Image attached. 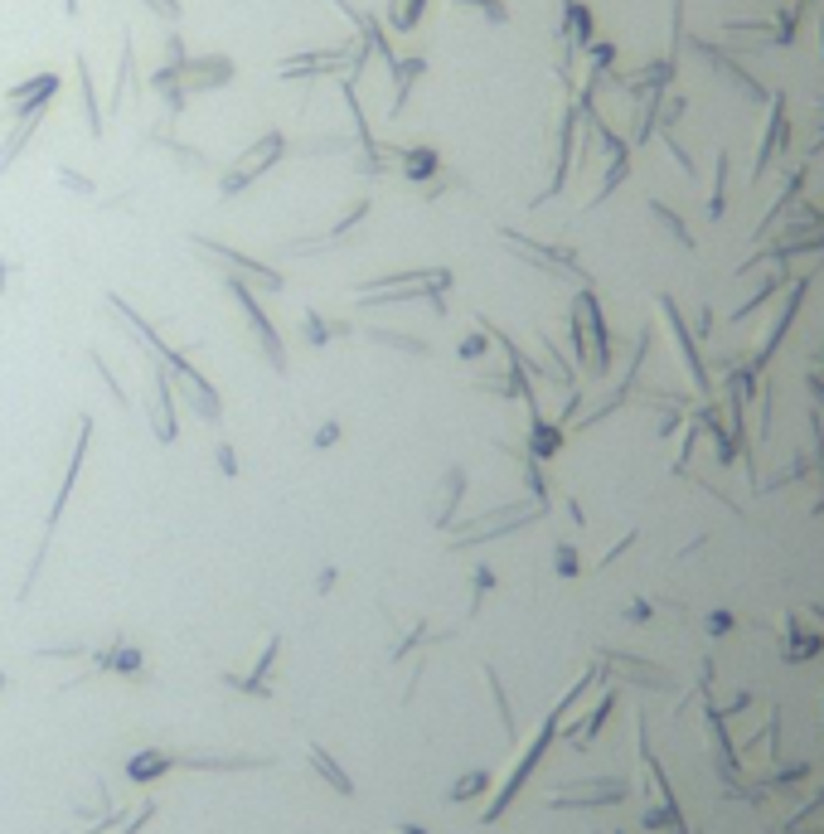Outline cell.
Instances as JSON below:
<instances>
[{
	"mask_svg": "<svg viewBox=\"0 0 824 834\" xmlns=\"http://www.w3.org/2000/svg\"><path fill=\"white\" fill-rule=\"evenodd\" d=\"M393 834H427L422 825H403V830H393Z\"/></svg>",
	"mask_w": 824,
	"mask_h": 834,
	"instance_id": "obj_29",
	"label": "cell"
},
{
	"mask_svg": "<svg viewBox=\"0 0 824 834\" xmlns=\"http://www.w3.org/2000/svg\"><path fill=\"white\" fill-rule=\"evenodd\" d=\"M194 253L214 257L228 277H238V282H248V287H262V291H282V272H272V267H262L257 257L238 253V248H228V243H214V238H190Z\"/></svg>",
	"mask_w": 824,
	"mask_h": 834,
	"instance_id": "obj_2",
	"label": "cell"
},
{
	"mask_svg": "<svg viewBox=\"0 0 824 834\" xmlns=\"http://www.w3.org/2000/svg\"><path fill=\"white\" fill-rule=\"evenodd\" d=\"M398 161H403V175H408L412 185H427V180L442 170V161H437V151H432V146H412V151H398Z\"/></svg>",
	"mask_w": 824,
	"mask_h": 834,
	"instance_id": "obj_12",
	"label": "cell"
},
{
	"mask_svg": "<svg viewBox=\"0 0 824 834\" xmlns=\"http://www.w3.org/2000/svg\"><path fill=\"white\" fill-rule=\"evenodd\" d=\"M219 466H223V471H228V476L238 471V461H233V447H219Z\"/></svg>",
	"mask_w": 824,
	"mask_h": 834,
	"instance_id": "obj_26",
	"label": "cell"
},
{
	"mask_svg": "<svg viewBox=\"0 0 824 834\" xmlns=\"http://www.w3.org/2000/svg\"><path fill=\"white\" fill-rule=\"evenodd\" d=\"M422 5H427V0H398V5H393V30H412L417 15H422Z\"/></svg>",
	"mask_w": 824,
	"mask_h": 834,
	"instance_id": "obj_21",
	"label": "cell"
},
{
	"mask_svg": "<svg viewBox=\"0 0 824 834\" xmlns=\"http://www.w3.org/2000/svg\"><path fill=\"white\" fill-rule=\"evenodd\" d=\"M59 93V78L54 73H34V78H25L20 88H10L5 93V112L20 122V117H30V112H49V97Z\"/></svg>",
	"mask_w": 824,
	"mask_h": 834,
	"instance_id": "obj_6",
	"label": "cell"
},
{
	"mask_svg": "<svg viewBox=\"0 0 824 834\" xmlns=\"http://www.w3.org/2000/svg\"><path fill=\"white\" fill-rule=\"evenodd\" d=\"M5 689H10V679H5V674H0V694H5Z\"/></svg>",
	"mask_w": 824,
	"mask_h": 834,
	"instance_id": "obj_31",
	"label": "cell"
},
{
	"mask_svg": "<svg viewBox=\"0 0 824 834\" xmlns=\"http://www.w3.org/2000/svg\"><path fill=\"white\" fill-rule=\"evenodd\" d=\"M539 514V505H514V510H495L485 514V519H476V524H466V534L456 539L451 548H466V544H480V539H495L500 529H514V524H529Z\"/></svg>",
	"mask_w": 824,
	"mask_h": 834,
	"instance_id": "obj_9",
	"label": "cell"
},
{
	"mask_svg": "<svg viewBox=\"0 0 824 834\" xmlns=\"http://www.w3.org/2000/svg\"><path fill=\"white\" fill-rule=\"evenodd\" d=\"M451 287L446 267H422V272H398V277H379L359 287V306H403V301H432V311H446V301H437V291Z\"/></svg>",
	"mask_w": 824,
	"mask_h": 834,
	"instance_id": "obj_1",
	"label": "cell"
},
{
	"mask_svg": "<svg viewBox=\"0 0 824 834\" xmlns=\"http://www.w3.org/2000/svg\"><path fill=\"white\" fill-rule=\"evenodd\" d=\"M88 437H93V417H83V422H78V442H73V456H68V471H64V481H59V495H54V505H49V529H54V524H59V514L68 510L73 481H78V471H83V456H88Z\"/></svg>",
	"mask_w": 824,
	"mask_h": 834,
	"instance_id": "obj_10",
	"label": "cell"
},
{
	"mask_svg": "<svg viewBox=\"0 0 824 834\" xmlns=\"http://www.w3.org/2000/svg\"><path fill=\"white\" fill-rule=\"evenodd\" d=\"M476 354H485V340H480V335H466V340H461V359H476Z\"/></svg>",
	"mask_w": 824,
	"mask_h": 834,
	"instance_id": "obj_24",
	"label": "cell"
},
{
	"mask_svg": "<svg viewBox=\"0 0 824 834\" xmlns=\"http://www.w3.org/2000/svg\"><path fill=\"white\" fill-rule=\"evenodd\" d=\"M461 490H466V471H461V466H451V471L442 476V490H437V495H442V505H437V514H432V524H437V529L451 524V510H456Z\"/></svg>",
	"mask_w": 824,
	"mask_h": 834,
	"instance_id": "obj_13",
	"label": "cell"
},
{
	"mask_svg": "<svg viewBox=\"0 0 824 834\" xmlns=\"http://www.w3.org/2000/svg\"><path fill=\"white\" fill-rule=\"evenodd\" d=\"M151 427H156V437L160 442H175V403H170V374H165V364H156L151 359Z\"/></svg>",
	"mask_w": 824,
	"mask_h": 834,
	"instance_id": "obj_8",
	"label": "cell"
},
{
	"mask_svg": "<svg viewBox=\"0 0 824 834\" xmlns=\"http://www.w3.org/2000/svg\"><path fill=\"white\" fill-rule=\"evenodd\" d=\"M151 815H156V801H141L136 810H131V820H122V825H117V834H136L141 825H146V820H151Z\"/></svg>",
	"mask_w": 824,
	"mask_h": 834,
	"instance_id": "obj_22",
	"label": "cell"
},
{
	"mask_svg": "<svg viewBox=\"0 0 824 834\" xmlns=\"http://www.w3.org/2000/svg\"><path fill=\"white\" fill-rule=\"evenodd\" d=\"M369 340H374V345H383V350L427 354V340H417V335H403V330H383V325H374V330H369Z\"/></svg>",
	"mask_w": 824,
	"mask_h": 834,
	"instance_id": "obj_15",
	"label": "cell"
},
{
	"mask_svg": "<svg viewBox=\"0 0 824 834\" xmlns=\"http://www.w3.org/2000/svg\"><path fill=\"white\" fill-rule=\"evenodd\" d=\"M335 437H340V427H335V422H330V427H320V437H316V442H320V447H330V442H335Z\"/></svg>",
	"mask_w": 824,
	"mask_h": 834,
	"instance_id": "obj_28",
	"label": "cell"
},
{
	"mask_svg": "<svg viewBox=\"0 0 824 834\" xmlns=\"http://www.w3.org/2000/svg\"><path fill=\"white\" fill-rule=\"evenodd\" d=\"M64 10H68V15H73V10H78V0H64Z\"/></svg>",
	"mask_w": 824,
	"mask_h": 834,
	"instance_id": "obj_30",
	"label": "cell"
},
{
	"mask_svg": "<svg viewBox=\"0 0 824 834\" xmlns=\"http://www.w3.org/2000/svg\"><path fill=\"white\" fill-rule=\"evenodd\" d=\"M451 5H476V10L490 15V20H505V5H500V0H451Z\"/></svg>",
	"mask_w": 824,
	"mask_h": 834,
	"instance_id": "obj_23",
	"label": "cell"
},
{
	"mask_svg": "<svg viewBox=\"0 0 824 834\" xmlns=\"http://www.w3.org/2000/svg\"><path fill=\"white\" fill-rule=\"evenodd\" d=\"M277 650H282V641L272 636V641L262 645V655H257L253 674H223V684H233V689H243V694H257V699H267L272 689H267V674H272V665H277Z\"/></svg>",
	"mask_w": 824,
	"mask_h": 834,
	"instance_id": "obj_11",
	"label": "cell"
},
{
	"mask_svg": "<svg viewBox=\"0 0 824 834\" xmlns=\"http://www.w3.org/2000/svg\"><path fill=\"white\" fill-rule=\"evenodd\" d=\"M170 762H175V757H165V752H136L127 762V776L131 781H151V776H160Z\"/></svg>",
	"mask_w": 824,
	"mask_h": 834,
	"instance_id": "obj_17",
	"label": "cell"
},
{
	"mask_svg": "<svg viewBox=\"0 0 824 834\" xmlns=\"http://www.w3.org/2000/svg\"><path fill=\"white\" fill-rule=\"evenodd\" d=\"M64 185H68V190H83V194L93 190V185H88V180H78V175H73V170H64Z\"/></svg>",
	"mask_w": 824,
	"mask_h": 834,
	"instance_id": "obj_27",
	"label": "cell"
},
{
	"mask_svg": "<svg viewBox=\"0 0 824 834\" xmlns=\"http://www.w3.org/2000/svg\"><path fill=\"white\" fill-rule=\"evenodd\" d=\"M228 296L238 301V311L248 316V325H253L257 345H262V354H267V364H277V369H286V350H282V335L272 330V321H267V311L257 306V296L248 282H238V277H228Z\"/></svg>",
	"mask_w": 824,
	"mask_h": 834,
	"instance_id": "obj_3",
	"label": "cell"
},
{
	"mask_svg": "<svg viewBox=\"0 0 824 834\" xmlns=\"http://www.w3.org/2000/svg\"><path fill=\"white\" fill-rule=\"evenodd\" d=\"M233 78V64L223 59V54H209V59H185V64L175 68V83H180V93H204V88H223Z\"/></svg>",
	"mask_w": 824,
	"mask_h": 834,
	"instance_id": "obj_7",
	"label": "cell"
},
{
	"mask_svg": "<svg viewBox=\"0 0 824 834\" xmlns=\"http://www.w3.org/2000/svg\"><path fill=\"white\" fill-rule=\"evenodd\" d=\"M165 374H170V388H175V393H180V398H185V403H190L204 422H219V417H223V398L209 388V379H199V369H194L190 359H180V364H175V369H165Z\"/></svg>",
	"mask_w": 824,
	"mask_h": 834,
	"instance_id": "obj_4",
	"label": "cell"
},
{
	"mask_svg": "<svg viewBox=\"0 0 824 834\" xmlns=\"http://www.w3.org/2000/svg\"><path fill=\"white\" fill-rule=\"evenodd\" d=\"M78 97H83V117H88V131H102V112L93 102V78H88V64H78Z\"/></svg>",
	"mask_w": 824,
	"mask_h": 834,
	"instance_id": "obj_18",
	"label": "cell"
},
{
	"mask_svg": "<svg viewBox=\"0 0 824 834\" xmlns=\"http://www.w3.org/2000/svg\"><path fill=\"white\" fill-rule=\"evenodd\" d=\"M282 151H286V141L277 136V131H272V136H262L257 146H248V151H243V161H238L233 170H228V175H223V185H219V190H223V194L248 190V185H253V180L262 175V170H267V165H277V161H282Z\"/></svg>",
	"mask_w": 824,
	"mask_h": 834,
	"instance_id": "obj_5",
	"label": "cell"
},
{
	"mask_svg": "<svg viewBox=\"0 0 824 834\" xmlns=\"http://www.w3.org/2000/svg\"><path fill=\"white\" fill-rule=\"evenodd\" d=\"M306 762H311V767H316L320 776L330 781V791H335V796H354V781H349L345 771H340V762H335L325 747H311V752H306Z\"/></svg>",
	"mask_w": 824,
	"mask_h": 834,
	"instance_id": "obj_14",
	"label": "cell"
},
{
	"mask_svg": "<svg viewBox=\"0 0 824 834\" xmlns=\"http://www.w3.org/2000/svg\"><path fill=\"white\" fill-rule=\"evenodd\" d=\"M393 68V73H398V88H393V107H388V112H403V102H408V88L412 83H417V78H422V59H403V64H388Z\"/></svg>",
	"mask_w": 824,
	"mask_h": 834,
	"instance_id": "obj_16",
	"label": "cell"
},
{
	"mask_svg": "<svg viewBox=\"0 0 824 834\" xmlns=\"http://www.w3.org/2000/svg\"><path fill=\"white\" fill-rule=\"evenodd\" d=\"M146 5H151L156 15H165V20H175V15H180V5H175V0H146Z\"/></svg>",
	"mask_w": 824,
	"mask_h": 834,
	"instance_id": "obj_25",
	"label": "cell"
},
{
	"mask_svg": "<svg viewBox=\"0 0 824 834\" xmlns=\"http://www.w3.org/2000/svg\"><path fill=\"white\" fill-rule=\"evenodd\" d=\"M490 786V771H471V776H461L456 786H451V801H466V796H480Z\"/></svg>",
	"mask_w": 824,
	"mask_h": 834,
	"instance_id": "obj_20",
	"label": "cell"
},
{
	"mask_svg": "<svg viewBox=\"0 0 824 834\" xmlns=\"http://www.w3.org/2000/svg\"><path fill=\"white\" fill-rule=\"evenodd\" d=\"M88 364H93V369H97V379L107 384V393H112V398H117V403L127 408V388H122V379H117V374L107 369V359H102V354H97V350H88Z\"/></svg>",
	"mask_w": 824,
	"mask_h": 834,
	"instance_id": "obj_19",
	"label": "cell"
}]
</instances>
